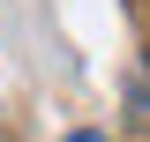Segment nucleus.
<instances>
[{"instance_id": "f03ea898", "label": "nucleus", "mask_w": 150, "mask_h": 142, "mask_svg": "<svg viewBox=\"0 0 150 142\" xmlns=\"http://www.w3.org/2000/svg\"><path fill=\"white\" fill-rule=\"evenodd\" d=\"M135 105H143V120H150V82H143V97H135Z\"/></svg>"}, {"instance_id": "f257e3e1", "label": "nucleus", "mask_w": 150, "mask_h": 142, "mask_svg": "<svg viewBox=\"0 0 150 142\" xmlns=\"http://www.w3.org/2000/svg\"><path fill=\"white\" fill-rule=\"evenodd\" d=\"M68 142H105V135H98V127H75V135H68Z\"/></svg>"}]
</instances>
